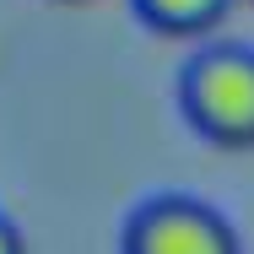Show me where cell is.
Masks as SVG:
<instances>
[{"mask_svg": "<svg viewBox=\"0 0 254 254\" xmlns=\"http://www.w3.org/2000/svg\"><path fill=\"white\" fill-rule=\"evenodd\" d=\"M184 119L216 146H254V49L211 44L184 60L179 76Z\"/></svg>", "mask_w": 254, "mask_h": 254, "instance_id": "1", "label": "cell"}, {"mask_svg": "<svg viewBox=\"0 0 254 254\" xmlns=\"http://www.w3.org/2000/svg\"><path fill=\"white\" fill-rule=\"evenodd\" d=\"M119 254H244V238L216 205L162 190L125 216Z\"/></svg>", "mask_w": 254, "mask_h": 254, "instance_id": "2", "label": "cell"}, {"mask_svg": "<svg viewBox=\"0 0 254 254\" xmlns=\"http://www.w3.org/2000/svg\"><path fill=\"white\" fill-rule=\"evenodd\" d=\"M130 5L146 27L173 33V38H195L205 27H216L222 11H227V0H130Z\"/></svg>", "mask_w": 254, "mask_h": 254, "instance_id": "3", "label": "cell"}, {"mask_svg": "<svg viewBox=\"0 0 254 254\" xmlns=\"http://www.w3.org/2000/svg\"><path fill=\"white\" fill-rule=\"evenodd\" d=\"M0 254H27V238H22V227L0 211Z\"/></svg>", "mask_w": 254, "mask_h": 254, "instance_id": "4", "label": "cell"}]
</instances>
